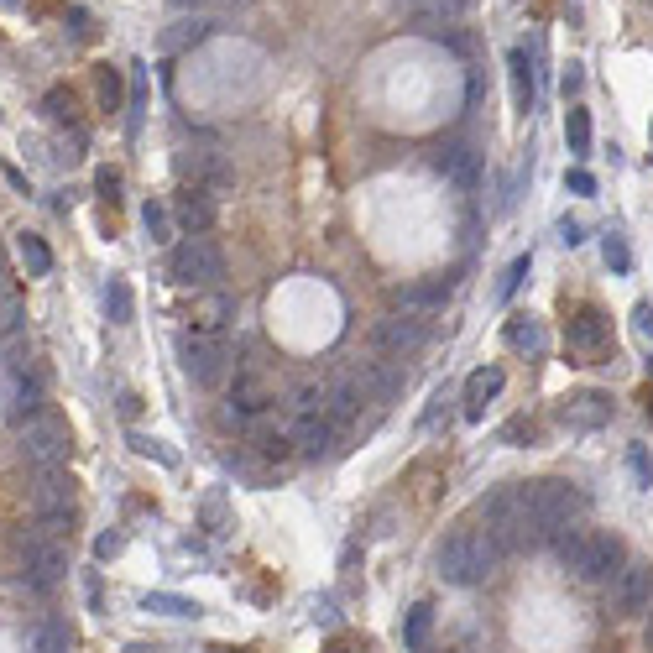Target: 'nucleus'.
<instances>
[{"mask_svg":"<svg viewBox=\"0 0 653 653\" xmlns=\"http://www.w3.org/2000/svg\"><path fill=\"white\" fill-rule=\"evenodd\" d=\"M497 539L486 528H455L445 544H439V575L450 586H481L486 575L497 570Z\"/></svg>","mask_w":653,"mask_h":653,"instance_id":"f257e3e1","label":"nucleus"},{"mask_svg":"<svg viewBox=\"0 0 653 653\" xmlns=\"http://www.w3.org/2000/svg\"><path fill=\"white\" fill-rule=\"evenodd\" d=\"M554 549H559V559H565L580 580H591V586L612 580L622 570V559H627L617 533H559Z\"/></svg>","mask_w":653,"mask_h":653,"instance_id":"f03ea898","label":"nucleus"},{"mask_svg":"<svg viewBox=\"0 0 653 653\" xmlns=\"http://www.w3.org/2000/svg\"><path fill=\"white\" fill-rule=\"evenodd\" d=\"M486 533L497 539V549H528L539 544V518H533V502H528V486H507L486 502Z\"/></svg>","mask_w":653,"mask_h":653,"instance_id":"7ed1b4c3","label":"nucleus"},{"mask_svg":"<svg viewBox=\"0 0 653 653\" xmlns=\"http://www.w3.org/2000/svg\"><path fill=\"white\" fill-rule=\"evenodd\" d=\"M168 277L178 288H215L225 277V251L209 236H183L168 256Z\"/></svg>","mask_w":653,"mask_h":653,"instance_id":"20e7f679","label":"nucleus"},{"mask_svg":"<svg viewBox=\"0 0 653 653\" xmlns=\"http://www.w3.org/2000/svg\"><path fill=\"white\" fill-rule=\"evenodd\" d=\"M528 502H533V518H539L544 539H559V533H565L580 512H586V492H575V486L559 481V476L533 481V486H528Z\"/></svg>","mask_w":653,"mask_h":653,"instance_id":"39448f33","label":"nucleus"},{"mask_svg":"<svg viewBox=\"0 0 653 653\" xmlns=\"http://www.w3.org/2000/svg\"><path fill=\"white\" fill-rule=\"evenodd\" d=\"M178 356H183V371H189L199 387H215L230 371V340L215 335V330H189L178 340Z\"/></svg>","mask_w":653,"mask_h":653,"instance_id":"423d86ee","label":"nucleus"},{"mask_svg":"<svg viewBox=\"0 0 653 653\" xmlns=\"http://www.w3.org/2000/svg\"><path fill=\"white\" fill-rule=\"evenodd\" d=\"M21 455L32 460V471L37 465H63L68 460V424L53 413H37L21 424Z\"/></svg>","mask_w":653,"mask_h":653,"instance_id":"0eeeda50","label":"nucleus"},{"mask_svg":"<svg viewBox=\"0 0 653 653\" xmlns=\"http://www.w3.org/2000/svg\"><path fill=\"white\" fill-rule=\"evenodd\" d=\"M32 507L42 518H68L74 512V481L63 465H37L32 471Z\"/></svg>","mask_w":653,"mask_h":653,"instance_id":"6e6552de","label":"nucleus"},{"mask_svg":"<svg viewBox=\"0 0 653 653\" xmlns=\"http://www.w3.org/2000/svg\"><path fill=\"white\" fill-rule=\"evenodd\" d=\"M559 424L570 434H596L612 424V398L606 392H570L565 403H559Z\"/></svg>","mask_w":653,"mask_h":653,"instance_id":"1a4fd4ad","label":"nucleus"},{"mask_svg":"<svg viewBox=\"0 0 653 653\" xmlns=\"http://www.w3.org/2000/svg\"><path fill=\"white\" fill-rule=\"evenodd\" d=\"M653 606V565H622L612 586V612L617 617H643Z\"/></svg>","mask_w":653,"mask_h":653,"instance_id":"9d476101","label":"nucleus"},{"mask_svg":"<svg viewBox=\"0 0 653 653\" xmlns=\"http://www.w3.org/2000/svg\"><path fill=\"white\" fill-rule=\"evenodd\" d=\"M371 340H377V351H382V356L403 361V356H413L418 345H424V324H418L413 314H387V319H377Z\"/></svg>","mask_w":653,"mask_h":653,"instance_id":"9b49d317","label":"nucleus"},{"mask_svg":"<svg viewBox=\"0 0 653 653\" xmlns=\"http://www.w3.org/2000/svg\"><path fill=\"white\" fill-rule=\"evenodd\" d=\"M27 549V570H32V586H58V580L68 575V549L58 544V539H27L21 544Z\"/></svg>","mask_w":653,"mask_h":653,"instance_id":"f8f14e48","label":"nucleus"},{"mask_svg":"<svg viewBox=\"0 0 653 653\" xmlns=\"http://www.w3.org/2000/svg\"><path fill=\"white\" fill-rule=\"evenodd\" d=\"M178 173L189 178L194 189H225V183H230L225 157L209 152V147H183V152H178Z\"/></svg>","mask_w":653,"mask_h":653,"instance_id":"ddd939ff","label":"nucleus"},{"mask_svg":"<svg viewBox=\"0 0 653 653\" xmlns=\"http://www.w3.org/2000/svg\"><path fill=\"white\" fill-rule=\"evenodd\" d=\"M450 293H455V283L450 277H429V283H408V288H398L392 298H398V309L403 314H434V309H445L450 303Z\"/></svg>","mask_w":653,"mask_h":653,"instance_id":"4468645a","label":"nucleus"},{"mask_svg":"<svg viewBox=\"0 0 653 653\" xmlns=\"http://www.w3.org/2000/svg\"><path fill=\"white\" fill-rule=\"evenodd\" d=\"M293 445L303 450V455H330V445H335V418L330 413H293Z\"/></svg>","mask_w":653,"mask_h":653,"instance_id":"2eb2a0df","label":"nucleus"},{"mask_svg":"<svg viewBox=\"0 0 653 653\" xmlns=\"http://www.w3.org/2000/svg\"><path fill=\"white\" fill-rule=\"evenodd\" d=\"M173 220L183 225V236H204L209 225H215V199H209L204 189H183L178 199H173Z\"/></svg>","mask_w":653,"mask_h":653,"instance_id":"dca6fc26","label":"nucleus"},{"mask_svg":"<svg viewBox=\"0 0 653 653\" xmlns=\"http://www.w3.org/2000/svg\"><path fill=\"white\" fill-rule=\"evenodd\" d=\"M606 345H612L606 314H601V309H580V314L570 319V351H580V356H601Z\"/></svg>","mask_w":653,"mask_h":653,"instance_id":"f3484780","label":"nucleus"},{"mask_svg":"<svg viewBox=\"0 0 653 653\" xmlns=\"http://www.w3.org/2000/svg\"><path fill=\"white\" fill-rule=\"evenodd\" d=\"M502 382H507L502 366H476L471 377H465V418H471V424L486 413V403H492L497 392H502Z\"/></svg>","mask_w":653,"mask_h":653,"instance_id":"a211bd4d","label":"nucleus"},{"mask_svg":"<svg viewBox=\"0 0 653 653\" xmlns=\"http://www.w3.org/2000/svg\"><path fill=\"white\" fill-rule=\"evenodd\" d=\"M267 403H272V387L262 377H251V371H241L236 387H230V413L236 418H262Z\"/></svg>","mask_w":653,"mask_h":653,"instance_id":"6ab92c4d","label":"nucleus"},{"mask_svg":"<svg viewBox=\"0 0 653 653\" xmlns=\"http://www.w3.org/2000/svg\"><path fill=\"white\" fill-rule=\"evenodd\" d=\"M324 413L335 418V429H340V424H351V418L361 413V387H356L351 377L330 382V387H324Z\"/></svg>","mask_w":653,"mask_h":653,"instance_id":"aec40b11","label":"nucleus"},{"mask_svg":"<svg viewBox=\"0 0 653 653\" xmlns=\"http://www.w3.org/2000/svg\"><path fill=\"white\" fill-rule=\"evenodd\" d=\"M403 382H408V371H403L398 361H377V366H366V377H361V387H366L377 403L398 398V392H403Z\"/></svg>","mask_w":653,"mask_h":653,"instance_id":"412c9836","label":"nucleus"},{"mask_svg":"<svg viewBox=\"0 0 653 653\" xmlns=\"http://www.w3.org/2000/svg\"><path fill=\"white\" fill-rule=\"evenodd\" d=\"M507 345H512V351H523V356H544L549 335H544V324L533 314H518V319H507Z\"/></svg>","mask_w":653,"mask_h":653,"instance_id":"4be33fe9","label":"nucleus"},{"mask_svg":"<svg viewBox=\"0 0 653 653\" xmlns=\"http://www.w3.org/2000/svg\"><path fill=\"white\" fill-rule=\"evenodd\" d=\"M204 37H209V21L204 16H183V21H173V27L157 37V48L162 53H183V48H194V42H204Z\"/></svg>","mask_w":653,"mask_h":653,"instance_id":"5701e85b","label":"nucleus"},{"mask_svg":"<svg viewBox=\"0 0 653 653\" xmlns=\"http://www.w3.org/2000/svg\"><path fill=\"white\" fill-rule=\"evenodd\" d=\"M37 408H42V382L16 371V387H11V408L6 413L16 418V424H27V418H37Z\"/></svg>","mask_w":653,"mask_h":653,"instance_id":"b1692460","label":"nucleus"},{"mask_svg":"<svg viewBox=\"0 0 653 653\" xmlns=\"http://www.w3.org/2000/svg\"><path fill=\"white\" fill-rule=\"evenodd\" d=\"M439 168H445L460 189H476V183H481V162H476L471 147H450L445 157H439Z\"/></svg>","mask_w":653,"mask_h":653,"instance_id":"393cba45","label":"nucleus"},{"mask_svg":"<svg viewBox=\"0 0 653 653\" xmlns=\"http://www.w3.org/2000/svg\"><path fill=\"white\" fill-rule=\"evenodd\" d=\"M16 251H21V267H27L32 277H48L53 272V251H48V241H42V236H32V230H21V236H16Z\"/></svg>","mask_w":653,"mask_h":653,"instance_id":"a878e982","label":"nucleus"},{"mask_svg":"<svg viewBox=\"0 0 653 653\" xmlns=\"http://www.w3.org/2000/svg\"><path fill=\"white\" fill-rule=\"evenodd\" d=\"M142 612H157V617H183V622H189V617H199V612H204V606H199V601H189V596L147 591V596H142Z\"/></svg>","mask_w":653,"mask_h":653,"instance_id":"bb28decb","label":"nucleus"},{"mask_svg":"<svg viewBox=\"0 0 653 653\" xmlns=\"http://www.w3.org/2000/svg\"><path fill=\"white\" fill-rule=\"evenodd\" d=\"M507 74H512V105L528 110V105H533V68H528V53H523V48L507 58Z\"/></svg>","mask_w":653,"mask_h":653,"instance_id":"cd10ccee","label":"nucleus"},{"mask_svg":"<svg viewBox=\"0 0 653 653\" xmlns=\"http://www.w3.org/2000/svg\"><path fill=\"white\" fill-rule=\"evenodd\" d=\"M565 147H570L575 157H586V152H591V115L580 110V105L565 110Z\"/></svg>","mask_w":653,"mask_h":653,"instance_id":"c85d7f7f","label":"nucleus"},{"mask_svg":"<svg viewBox=\"0 0 653 653\" xmlns=\"http://www.w3.org/2000/svg\"><path fill=\"white\" fill-rule=\"evenodd\" d=\"M429 627H434V606H429V601H418L413 612H408V622H403V643H408L413 653H424V643H429Z\"/></svg>","mask_w":653,"mask_h":653,"instance_id":"c756f323","label":"nucleus"},{"mask_svg":"<svg viewBox=\"0 0 653 653\" xmlns=\"http://www.w3.org/2000/svg\"><path fill=\"white\" fill-rule=\"evenodd\" d=\"M131 309H136L131 288L121 283V277H110V283H105V314H110V324H131Z\"/></svg>","mask_w":653,"mask_h":653,"instance_id":"7c9ffc66","label":"nucleus"},{"mask_svg":"<svg viewBox=\"0 0 653 653\" xmlns=\"http://www.w3.org/2000/svg\"><path fill=\"white\" fill-rule=\"evenodd\" d=\"M465 11H471V0H424V6H418V21H424V27H439V21H455Z\"/></svg>","mask_w":653,"mask_h":653,"instance_id":"2f4dec72","label":"nucleus"},{"mask_svg":"<svg viewBox=\"0 0 653 653\" xmlns=\"http://www.w3.org/2000/svg\"><path fill=\"white\" fill-rule=\"evenodd\" d=\"M142 225H147V236H152V241H173V209H168V204L147 199V209H142Z\"/></svg>","mask_w":653,"mask_h":653,"instance_id":"473e14b6","label":"nucleus"},{"mask_svg":"<svg viewBox=\"0 0 653 653\" xmlns=\"http://www.w3.org/2000/svg\"><path fill=\"white\" fill-rule=\"evenodd\" d=\"M256 450L272 455V460H283L293 450V429H272V424H256Z\"/></svg>","mask_w":653,"mask_h":653,"instance_id":"72a5a7b5","label":"nucleus"},{"mask_svg":"<svg viewBox=\"0 0 653 653\" xmlns=\"http://www.w3.org/2000/svg\"><path fill=\"white\" fill-rule=\"evenodd\" d=\"M16 335H21V298L0 293V345L16 340Z\"/></svg>","mask_w":653,"mask_h":653,"instance_id":"f704fd0d","label":"nucleus"},{"mask_svg":"<svg viewBox=\"0 0 653 653\" xmlns=\"http://www.w3.org/2000/svg\"><path fill=\"white\" fill-rule=\"evenodd\" d=\"M199 518H204L209 533H225V528H230V518H225V492H209V497L199 502Z\"/></svg>","mask_w":653,"mask_h":653,"instance_id":"c9c22d12","label":"nucleus"},{"mask_svg":"<svg viewBox=\"0 0 653 653\" xmlns=\"http://www.w3.org/2000/svg\"><path fill=\"white\" fill-rule=\"evenodd\" d=\"M68 648H74V638H68L63 622H48V627L37 633V653H68Z\"/></svg>","mask_w":653,"mask_h":653,"instance_id":"e433bc0d","label":"nucleus"},{"mask_svg":"<svg viewBox=\"0 0 653 653\" xmlns=\"http://www.w3.org/2000/svg\"><path fill=\"white\" fill-rule=\"evenodd\" d=\"M131 450L147 455V460H157V465H178V455L162 450V439H147V434H131Z\"/></svg>","mask_w":653,"mask_h":653,"instance_id":"4c0bfd02","label":"nucleus"},{"mask_svg":"<svg viewBox=\"0 0 653 653\" xmlns=\"http://www.w3.org/2000/svg\"><path fill=\"white\" fill-rule=\"evenodd\" d=\"M528 267H533V262H528V256H518V262H512V267L502 272V283H497V298H502V303H507L512 293H518V288H523V277H528Z\"/></svg>","mask_w":653,"mask_h":653,"instance_id":"58836bf2","label":"nucleus"},{"mask_svg":"<svg viewBox=\"0 0 653 653\" xmlns=\"http://www.w3.org/2000/svg\"><path fill=\"white\" fill-rule=\"evenodd\" d=\"M606 267H612V272H633V251H627V241L622 236H606Z\"/></svg>","mask_w":653,"mask_h":653,"instance_id":"ea45409f","label":"nucleus"},{"mask_svg":"<svg viewBox=\"0 0 653 653\" xmlns=\"http://www.w3.org/2000/svg\"><path fill=\"white\" fill-rule=\"evenodd\" d=\"M627 471H633V481L643 486V492L653 486V460H648V450H643V445H633V450H627Z\"/></svg>","mask_w":653,"mask_h":653,"instance_id":"a19ab883","label":"nucleus"},{"mask_svg":"<svg viewBox=\"0 0 653 653\" xmlns=\"http://www.w3.org/2000/svg\"><path fill=\"white\" fill-rule=\"evenodd\" d=\"M100 100L105 110H121V68H100Z\"/></svg>","mask_w":653,"mask_h":653,"instance_id":"79ce46f5","label":"nucleus"},{"mask_svg":"<svg viewBox=\"0 0 653 653\" xmlns=\"http://www.w3.org/2000/svg\"><path fill=\"white\" fill-rule=\"evenodd\" d=\"M48 115H53V121H74V95H68V89H53V95H48Z\"/></svg>","mask_w":653,"mask_h":653,"instance_id":"37998d69","label":"nucleus"},{"mask_svg":"<svg viewBox=\"0 0 653 653\" xmlns=\"http://www.w3.org/2000/svg\"><path fill=\"white\" fill-rule=\"evenodd\" d=\"M565 189H570V194H580V199H586V194H596V178H591L586 168H570V173H565Z\"/></svg>","mask_w":653,"mask_h":653,"instance_id":"c03bdc74","label":"nucleus"},{"mask_svg":"<svg viewBox=\"0 0 653 653\" xmlns=\"http://www.w3.org/2000/svg\"><path fill=\"white\" fill-rule=\"evenodd\" d=\"M502 439H507V445H533V424H528V418H512V424L502 429Z\"/></svg>","mask_w":653,"mask_h":653,"instance_id":"a18cd8bd","label":"nucleus"},{"mask_svg":"<svg viewBox=\"0 0 653 653\" xmlns=\"http://www.w3.org/2000/svg\"><path fill=\"white\" fill-rule=\"evenodd\" d=\"M95 189H100V199H115V189H121V173L100 168V173H95Z\"/></svg>","mask_w":653,"mask_h":653,"instance_id":"49530a36","label":"nucleus"},{"mask_svg":"<svg viewBox=\"0 0 653 653\" xmlns=\"http://www.w3.org/2000/svg\"><path fill=\"white\" fill-rule=\"evenodd\" d=\"M121 544H126L121 533H100V539H95V554H100V559H110V554H121Z\"/></svg>","mask_w":653,"mask_h":653,"instance_id":"de8ad7c7","label":"nucleus"},{"mask_svg":"<svg viewBox=\"0 0 653 653\" xmlns=\"http://www.w3.org/2000/svg\"><path fill=\"white\" fill-rule=\"evenodd\" d=\"M633 319H638V335L653 340V303H638V314H633Z\"/></svg>","mask_w":653,"mask_h":653,"instance_id":"09e8293b","label":"nucleus"},{"mask_svg":"<svg viewBox=\"0 0 653 653\" xmlns=\"http://www.w3.org/2000/svg\"><path fill=\"white\" fill-rule=\"evenodd\" d=\"M559 89H565V100H570L575 89H580V63H570V68H565V79H559Z\"/></svg>","mask_w":653,"mask_h":653,"instance_id":"8fccbe9b","label":"nucleus"},{"mask_svg":"<svg viewBox=\"0 0 653 653\" xmlns=\"http://www.w3.org/2000/svg\"><path fill=\"white\" fill-rule=\"evenodd\" d=\"M559 241H565V246H580V225H575V220H559Z\"/></svg>","mask_w":653,"mask_h":653,"instance_id":"3c124183","label":"nucleus"},{"mask_svg":"<svg viewBox=\"0 0 653 653\" xmlns=\"http://www.w3.org/2000/svg\"><path fill=\"white\" fill-rule=\"evenodd\" d=\"M74 37L84 42V37H95V27H89V16L84 11H74Z\"/></svg>","mask_w":653,"mask_h":653,"instance_id":"603ef678","label":"nucleus"},{"mask_svg":"<svg viewBox=\"0 0 653 653\" xmlns=\"http://www.w3.org/2000/svg\"><path fill=\"white\" fill-rule=\"evenodd\" d=\"M126 653H162V648H147V643H131Z\"/></svg>","mask_w":653,"mask_h":653,"instance_id":"864d4df0","label":"nucleus"},{"mask_svg":"<svg viewBox=\"0 0 653 653\" xmlns=\"http://www.w3.org/2000/svg\"><path fill=\"white\" fill-rule=\"evenodd\" d=\"M173 6H178V11H189V6H204V0H173Z\"/></svg>","mask_w":653,"mask_h":653,"instance_id":"5fc2aeb1","label":"nucleus"},{"mask_svg":"<svg viewBox=\"0 0 653 653\" xmlns=\"http://www.w3.org/2000/svg\"><path fill=\"white\" fill-rule=\"evenodd\" d=\"M643 643H648V653H653V617H648V638H643Z\"/></svg>","mask_w":653,"mask_h":653,"instance_id":"6e6d98bb","label":"nucleus"},{"mask_svg":"<svg viewBox=\"0 0 653 653\" xmlns=\"http://www.w3.org/2000/svg\"><path fill=\"white\" fill-rule=\"evenodd\" d=\"M230 6H246V0H230Z\"/></svg>","mask_w":653,"mask_h":653,"instance_id":"4d7b16f0","label":"nucleus"},{"mask_svg":"<svg viewBox=\"0 0 653 653\" xmlns=\"http://www.w3.org/2000/svg\"><path fill=\"white\" fill-rule=\"evenodd\" d=\"M225 653H236V648H225Z\"/></svg>","mask_w":653,"mask_h":653,"instance_id":"13d9d810","label":"nucleus"},{"mask_svg":"<svg viewBox=\"0 0 653 653\" xmlns=\"http://www.w3.org/2000/svg\"><path fill=\"white\" fill-rule=\"evenodd\" d=\"M0 277H6V272H0Z\"/></svg>","mask_w":653,"mask_h":653,"instance_id":"bf43d9fd","label":"nucleus"}]
</instances>
